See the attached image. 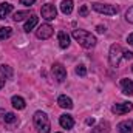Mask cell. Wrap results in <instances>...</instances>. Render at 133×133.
<instances>
[{
    "label": "cell",
    "instance_id": "15",
    "mask_svg": "<svg viewBox=\"0 0 133 133\" xmlns=\"http://www.w3.org/2000/svg\"><path fill=\"white\" fill-rule=\"evenodd\" d=\"M57 104H59V107L66 108V110H71V108H73V101H71V98H68V96H65V95L59 96Z\"/></svg>",
    "mask_w": 133,
    "mask_h": 133
},
{
    "label": "cell",
    "instance_id": "1",
    "mask_svg": "<svg viewBox=\"0 0 133 133\" xmlns=\"http://www.w3.org/2000/svg\"><path fill=\"white\" fill-rule=\"evenodd\" d=\"M73 37H74V40H76L81 46H84V48H87V50L96 46V42H98L93 34L88 33V31H85V30H74V31H73Z\"/></svg>",
    "mask_w": 133,
    "mask_h": 133
},
{
    "label": "cell",
    "instance_id": "2",
    "mask_svg": "<svg viewBox=\"0 0 133 133\" xmlns=\"http://www.w3.org/2000/svg\"><path fill=\"white\" fill-rule=\"evenodd\" d=\"M33 122L37 133H50V130H51V124H50V119H48L46 113H43L40 110L34 113Z\"/></svg>",
    "mask_w": 133,
    "mask_h": 133
},
{
    "label": "cell",
    "instance_id": "22",
    "mask_svg": "<svg viewBox=\"0 0 133 133\" xmlns=\"http://www.w3.org/2000/svg\"><path fill=\"white\" fill-rule=\"evenodd\" d=\"M0 71L5 74V77H11L12 76V70H11V66H8V65H0Z\"/></svg>",
    "mask_w": 133,
    "mask_h": 133
},
{
    "label": "cell",
    "instance_id": "18",
    "mask_svg": "<svg viewBox=\"0 0 133 133\" xmlns=\"http://www.w3.org/2000/svg\"><path fill=\"white\" fill-rule=\"evenodd\" d=\"M73 0H62V3H61V11H62V14H71V11H73Z\"/></svg>",
    "mask_w": 133,
    "mask_h": 133
},
{
    "label": "cell",
    "instance_id": "11",
    "mask_svg": "<svg viewBox=\"0 0 133 133\" xmlns=\"http://www.w3.org/2000/svg\"><path fill=\"white\" fill-rule=\"evenodd\" d=\"M118 130L119 133H132L133 132V121L132 119H127V121H122L118 124Z\"/></svg>",
    "mask_w": 133,
    "mask_h": 133
},
{
    "label": "cell",
    "instance_id": "13",
    "mask_svg": "<svg viewBox=\"0 0 133 133\" xmlns=\"http://www.w3.org/2000/svg\"><path fill=\"white\" fill-rule=\"evenodd\" d=\"M57 40H59V46L61 48H68L70 46V36L65 33V31H59L57 34Z\"/></svg>",
    "mask_w": 133,
    "mask_h": 133
},
{
    "label": "cell",
    "instance_id": "5",
    "mask_svg": "<svg viewBox=\"0 0 133 133\" xmlns=\"http://www.w3.org/2000/svg\"><path fill=\"white\" fill-rule=\"evenodd\" d=\"M51 74H53V77H54V81L56 82H64L66 79V70L65 66L62 65V64H53L51 66Z\"/></svg>",
    "mask_w": 133,
    "mask_h": 133
},
{
    "label": "cell",
    "instance_id": "27",
    "mask_svg": "<svg viewBox=\"0 0 133 133\" xmlns=\"http://www.w3.org/2000/svg\"><path fill=\"white\" fill-rule=\"evenodd\" d=\"M36 3V0H20V5H25V6H31Z\"/></svg>",
    "mask_w": 133,
    "mask_h": 133
},
{
    "label": "cell",
    "instance_id": "25",
    "mask_svg": "<svg viewBox=\"0 0 133 133\" xmlns=\"http://www.w3.org/2000/svg\"><path fill=\"white\" fill-rule=\"evenodd\" d=\"M79 16H81V17H87V16H88V6L82 5V6L79 8Z\"/></svg>",
    "mask_w": 133,
    "mask_h": 133
},
{
    "label": "cell",
    "instance_id": "24",
    "mask_svg": "<svg viewBox=\"0 0 133 133\" xmlns=\"http://www.w3.org/2000/svg\"><path fill=\"white\" fill-rule=\"evenodd\" d=\"M125 20L133 25V6H130V8L125 11Z\"/></svg>",
    "mask_w": 133,
    "mask_h": 133
},
{
    "label": "cell",
    "instance_id": "30",
    "mask_svg": "<svg viewBox=\"0 0 133 133\" xmlns=\"http://www.w3.org/2000/svg\"><path fill=\"white\" fill-rule=\"evenodd\" d=\"M85 122H87L88 125H93V124H95V119H93V118H88V119H87Z\"/></svg>",
    "mask_w": 133,
    "mask_h": 133
},
{
    "label": "cell",
    "instance_id": "33",
    "mask_svg": "<svg viewBox=\"0 0 133 133\" xmlns=\"http://www.w3.org/2000/svg\"><path fill=\"white\" fill-rule=\"evenodd\" d=\"M132 71H133V66H132Z\"/></svg>",
    "mask_w": 133,
    "mask_h": 133
},
{
    "label": "cell",
    "instance_id": "17",
    "mask_svg": "<svg viewBox=\"0 0 133 133\" xmlns=\"http://www.w3.org/2000/svg\"><path fill=\"white\" fill-rule=\"evenodd\" d=\"M12 9H14V6L11 3H6V2L0 3V19H5L9 12H12Z\"/></svg>",
    "mask_w": 133,
    "mask_h": 133
},
{
    "label": "cell",
    "instance_id": "9",
    "mask_svg": "<svg viewBox=\"0 0 133 133\" xmlns=\"http://www.w3.org/2000/svg\"><path fill=\"white\" fill-rule=\"evenodd\" d=\"M119 85H121L124 95H127V96H132L133 95V81H130V79H121Z\"/></svg>",
    "mask_w": 133,
    "mask_h": 133
},
{
    "label": "cell",
    "instance_id": "21",
    "mask_svg": "<svg viewBox=\"0 0 133 133\" xmlns=\"http://www.w3.org/2000/svg\"><path fill=\"white\" fill-rule=\"evenodd\" d=\"M16 119H17V116H16L14 113H5V115H3V121H5L6 124L16 122Z\"/></svg>",
    "mask_w": 133,
    "mask_h": 133
},
{
    "label": "cell",
    "instance_id": "10",
    "mask_svg": "<svg viewBox=\"0 0 133 133\" xmlns=\"http://www.w3.org/2000/svg\"><path fill=\"white\" fill-rule=\"evenodd\" d=\"M59 124L66 129V130H70V129H73V125H74V119H73V116H70V115H62L61 118H59Z\"/></svg>",
    "mask_w": 133,
    "mask_h": 133
},
{
    "label": "cell",
    "instance_id": "12",
    "mask_svg": "<svg viewBox=\"0 0 133 133\" xmlns=\"http://www.w3.org/2000/svg\"><path fill=\"white\" fill-rule=\"evenodd\" d=\"M110 132V122L108 121H101L98 125L91 129V133H108Z\"/></svg>",
    "mask_w": 133,
    "mask_h": 133
},
{
    "label": "cell",
    "instance_id": "3",
    "mask_svg": "<svg viewBox=\"0 0 133 133\" xmlns=\"http://www.w3.org/2000/svg\"><path fill=\"white\" fill-rule=\"evenodd\" d=\"M122 57H124V50H122V46L118 45V43H113V45L110 46V53H108V62H110V65L113 66V68H118Z\"/></svg>",
    "mask_w": 133,
    "mask_h": 133
},
{
    "label": "cell",
    "instance_id": "14",
    "mask_svg": "<svg viewBox=\"0 0 133 133\" xmlns=\"http://www.w3.org/2000/svg\"><path fill=\"white\" fill-rule=\"evenodd\" d=\"M37 22H39V17H37V16H34V14H31V16L28 17V20H26V23H25L23 30H25L26 33L33 31L34 28H36V25H37Z\"/></svg>",
    "mask_w": 133,
    "mask_h": 133
},
{
    "label": "cell",
    "instance_id": "31",
    "mask_svg": "<svg viewBox=\"0 0 133 133\" xmlns=\"http://www.w3.org/2000/svg\"><path fill=\"white\" fill-rule=\"evenodd\" d=\"M3 85H5V81H3V79H0V90L3 88Z\"/></svg>",
    "mask_w": 133,
    "mask_h": 133
},
{
    "label": "cell",
    "instance_id": "28",
    "mask_svg": "<svg viewBox=\"0 0 133 133\" xmlns=\"http://www.w3.org/2000/svg\"><path fill=\"white\" fill-rule=\"evenodd\" d=\"M96 30H98V33H105V26H102V25H98V26H96Z\"/></svg>",
    "mask_w": 133,
    "mask_h": 133
},
{
    "label": "cell",
    "instance_id": "4",
    "mask_svg": "<svg viewBox=\"0 0 133 133\" xmlns=\"http://www.w3.org/2000/svg\"><path fill=\"white\" fill-rule=\"evenodd\" d=\"M91 8H93L96 12L105 14V16H115V14H118V11H119V8H118L116 5H107V3H101V2H95V3L91 5Z\"/></svg>",
    "mask_w": 133,
    "mask_h": 133
},
{
    "label": "cell",
    "instance_id": "26",
    "mask_svg": "<svg viewBox=\"0 0 133 133\" xmlns=\"http://www.w3.org/2000/svg\"><path fill=\"white\" fill-rule=\"evenodd\" d=\"M124 59H125V61H132L133 59V53L132 51H129V50H124Z\"/></svg>",
    "mask_w": 133,
    "mask_h": 133
},
{
    "label": "cell",
    "instance_id": "19",
    "mask_svg": "<svg viewBox=\"0 0 133 133\" xmlns=\"http://www.w3.org/2000/svg\"><path fill=\"white\" fill-rule=\"evenodd\" d=\"M26 17H30V11H17L12 19H14V22H22Z\"/></svg>",
    "mask_w": 133,
    "mask_h": 133
},
{
    "label": "cell",
    "instance_id": "23",
    "mask_svg": "<svg viewBox=\"0 0 133 133\" xmlns=\"http://www.w3.org/2000/svg\"><path fill=\"white\" fill-rule=\"evenodd\" d=\"M76 74L84 77V76L87 74V66H85V65H77V66H76Z\"/></svg>",
    "mask_w": 133,
    "mask_h": 133
},
{
    "label": "cell",
    "instance_id": "8",
    "mask_svg": "<svg viewBox=\"0 0 133 133\" xmlns=\"http://www.w3.org/2000/svg\"><path fill=\"white\" fill-rule=\"evenodd\" d=\"M132 108H133L132 102H121V104L113 105V107H111V111H113L115 115H125V113L132 111Z\"/></svg>",
    "mask_w": 133,
    "mask_h": 133
},
{
    "label": "cell",
    "instance_id": "7",
    "mask_svg": "<svg viewBox=\"0 0 133 133\" xmlns=\"http://www.w3.org/2000/svg\"><path fill=\"white\" fill-rule=\"evenodd\" d=\"M53 33H54V30H53V26H51L50 23L40 25V26L36 30V36H37V39H42V40L50 39V37L53 36Z\"/></svg>",
    "mask_w": 133,
    "mask_h": 133
},
{
    "label": "cell",
    "instance_id": "6",
    "mask_svg": "<svg viewBox=\"0 0 133 133\" xmlns=\"http://www.w3.org/2000/svg\"><path fill=\"white\" fill-rule=\"evenodd\" d=\"M40 14H42V17H43L45 20H54L56 16H57V9H56L54 5L45 3V5L42 6V9H40Z\"/></svg>",
    "mask_w": 133,
    "mask_h": 133
},
{
    "label": "cell",
    "instance_id": "20",
    "mask_svg": "<svg viewBox=\"0 0 133 133\" xmlns=\"http://www.w3.org/2000/svg\"><path fill=\"white\" fill-rule=\"evenodd\" d=\"M11 34H12V30H11L9 26H3V28H0V40H5V39L11 37Z\"/></svg>",
    "mask_w": 133,
    "mask_h": 133
},
{
    "label": "cell",
    "instance_id": "29",
    "mask_svg": "<svg viewBox=\"0 0 133 133\" xmlns=\"http://www.w3.org/2000/svg\"><path fill=\"white\" fill-rule=\"evenodd\" d=\"M127 42H129L130 45H133V33L129 34V37H127Z\"/></svg>",
    "mask_w": 133,
    "mask_h": 133
},
{
    "label": "cell",
    "instance_id": "32",
    "mask_svg": "<svg viewBox=\"0 0 133 133\" xmlns=\"http://www.w3.org/2000/svg\"><path fill=\"white\" fill-rule=\"evenodd\" d=\"M2 115H5V110H2V108H0V116H2Z\"/></svg>",
    "mask_w": 133,
    "mask_h": 133
},
{
    "label": "cell",
    "instance_id": "16",
    "mask_svg": "<svg viewBox=\"0 0 133 133\" xmlns=\"http://www.w3.org/2000/svg\"><path fill=\"white\" fill-rule=\"evenodd\" d=\"M11 104H12V107L17 108V110H23V108L26 107V102H25V99H23L22 96H12V98H11Z\"/></svg>",
    "mask_w": 133,
    "mask_h": 133
}]
</instances>
